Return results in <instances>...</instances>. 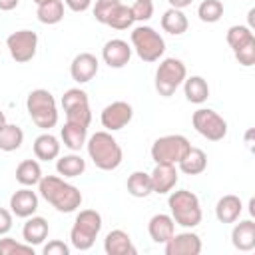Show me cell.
Here are the masks:
<instances>
[{"label":"cell","instance_id":"1","mask_svg":"<svg viewBox=\"0 0 255 255\" xmlns=\"http://www.w3.org/2000/svg\"><path fill=\"white\" fill-rule=\"evenodd\" d=\"M38 191L40 195L60 213H72L82 205V191L64 181L58 175H42V179L38 181Z\"/></svg>","mask_w":255,"mask_h":255},{"label":"cell","instance_id":"2","mask_svg":"<svg viewBox=\"0 0 255 255\" xmlns=\"http://www.w3.org/2000/svg\"><path fill=\"white\" fill-rule=\"evenodd\" d=\"M88 155L94 161V165L102 171H112L120 167L124 159V151L118 143V139L110 131H96L86 141Z\"/></svg>","mask_w":255,"mask_h":255},{"label":"cell","instance_id":"3","mask_svg":"<svg viewBox=\"0 0 255 255\" xmlns=\"http://www.w3.org/2000/svg\"><path fill=\"white\" fill-rule=\"evenodd\" d=\"M167 205L171 211V219L175 221V225H181L185 229H193L201 223V203L199 197L187 189H177V191H169L167 197Z\"/></svg>","mask_w":255,"mask_h":255},{"label":"cell","instance_id":"4","mask_svg":"<svg viewBox=\"0 0 255 255\" xmlns=\"http://www.w3.org/2000/svg\"><path fill=\"white\" fill-rule=\"evenodd\" d=\"M26 110H28L32 122L40 129H44V131H50V128H54L58 124V106H56V100L44 88L32 90L28 94V98H26Z\"/></svg>","mask_w":255,"mask_h":255},{"label":"cell","instance_id":"5","mask_svg":"<svg viewBox=\"0 0 255 255\" xmlns=\"http://www.w3.org/2000/svg\"><path fill=\"white\" fill-rule=\"evenodd\" d=\"M100 231H102V215L96 209H82L74 219L70 231V243L78 251H88L92 249Z\"/></svg>","mask_w":255,"mask_h":255},{"label":"cell","instance_id":"6","mask_svg":"<svg viewBox=\"0 0 255 255\" xmlns=\"http://www.w3.org/2000/svg\"><path fill=\"white\" fill-rule=\"evenodd\" d=\"M131 50L143 62H157L165 52V40L151 26H135L131 30Z\"/></svg>","mask_w":255,"mask_h":255},{"label":"cell","instance_id":"7","mask_svg":"<svg viewBox=\"0 0 255 255\" xmlns=\"http://www.w3.org/2000/svg\"><path fill=\"white\" fill-rule=\"evenodd\" d=\"M187 78V68L179 58H165L155 70V90L159 96L169 98Z\"/></svg>","mask_w":255,"mask_h":255},{"label":"cell","instance_id":"8","mask_svg":"<svg viewBox=\"0 0 255 255\" xmlns=\"http://www.w3.org/2000/svg\"><path fill=\"white\" fill-rule=\"evenodd\" d=\"M191 143L185 135L181 133H169V135H161L153 141L151 145V159L155 163H171L177 165L183 155L189 151Z\"/></svg>","mask_w":255,"mask_h":255},{"label":"cell","instance_id":"9","mask_svg":"<svg viewBox=\"0 0 255 255\" xmlns=\"http://www.w3.org/2000/svg\"><path fill=\"white\" fill-rule=\"evenodd\" d=\"M191 124L199 135H203L209 141H221L227 135V122L209 108H199L191 116Z\"/></svg>","mask_w":255,"mask_h":255},{"label":"cell","instance_id":"10","mask_svg":"<svg viewBox=\"0 0 255 255\" xmlns=\"http://www.w3.org/2000/svg\"><path fill=\"white\" fill-rule=\"evenodd\" d=\"M6 48L18 64H26L36 56L38 50V34L32 30H16L6 38Z\"/></svg>","mask_w":255,"mask_h":255},{"label":"cell","instance_id":"11","mask_svg":"<svg viewBox=\"0 0 255 255\" xmlns=\"http://www.w3.org/2000/svg\"><path fill=\"white\" fill-rule=\"evenodd\" d=\"M133 118V108L128 102H112L102 110L100 122L106 128V131H118L122 128H126Z\"/></svg>","mask_w":255,"mask_h":255},{"label":"cell","instance_id":"12","mask_svg":"<svg viewBox=\"0 0 255 255\" xmlns=\"http://www.w3.org/2000/svg\"><path fill=\"white\" fill-rule=\"evenodd\" d=\"M165 255H199L201 253V239L193 231L173 233L167 243H163Z\"/></svg>","mask_w":255,"mask_h":255},{"label":"cell","instance_id":"13","mask_svg":"<svg viewBox=\"0 0 255 255\" xmlns=\"http://www.w3.org/2000/svg\"><path fill=\"white\" fill-rule=\"evenodd\" d=\"M102 58L110 68H124L131 60V46L122 38L108 40L102 48Z\"/></svg>","mask_w":255,"mask_h":255},{"label":"cell","instance_id":"14","mask_svg":"<svg viewBox=\"0 0 255 255\" xmlns=\"http://www.w3.org/2000/svg\"><path fill=\"white\" fill-rule=\"evenodd\" d=\"M98 66H100V62H98V58L94 54L82 52L70 64V76H72L74 82L86 84V82H90L98 74Z\"/></svg>","mask_w":255,"mask_h":255},{"label":"cell","instance_id":"15","mask_svg":"<svg viewBox=\"0 0 255 255\" xmlns=\"http://www.w3.org/2000/svg\"><path fill=\"white\" fill-rule=\"evenodd\" d=\"M149 177H151V189H153V193H159V195L169 193L175 187L177 179H179L177 169L171 163H155V167L149 173Z\"/></svg>","mask_w":255,"mask_h":255},{"label":"cell","instance_id":"16","mask_svg":"<svg viewBox=\"0 0 255 255\" xmlns=\"http://www.w3.org/2000/svg\"><path fill=\"white\" fill-rule=\"evenodd\" d=\"M36 209H38V195H36V191H32L30 187H22V189L12 193V197H10V211H12V215L26 219V217L34 215Z\"/></svg>","mask_w":255,"mask_h":255},{"label":"cell","instance_id":"17","mask_svg":"<svg viewBox=\"0 0 255 255\" xmlns=\"http://www.w3.org/2000/svg\"><path fill=\"white\" fill-rule=\"evenodd\" d=\"M147 231H149V237H151L153 243H161L163 245L175 233V221L171 219V215L155 213L147 223Z\"/></svg>","mask_w":255,"mask_h":255},{"label":"cell","instance_id":"18","mask_svg":"<svg viewBox=\"0 0 255 255\" xmlns=\"http://www.w3.org/2000/svg\"><path fill=\"white\" fill-rule=\"evenodd\" d=\"M48 233H50V227H48V221L44 217H40V215L26 217V223L22 227V237H24V241L28 245H32V247L34 245H42L46 241Z\"/></svg>","mask_w":255,"mask_h":255},{"label":"cell","instance_id":"19","mask_svg":"<svg viewBox=\"0 0 255 255\" xmlns=\"http://www.w3.org/2000/svg\"><path fill=\"white\" fill-rule=\"evenodd\" d=\"M104 251L108 255H135V247L131 245L129 235L124 229H114L104 239Z\"/></svg>","mask_w":255,"mask_h":255},{"label":"cell","instance_id":"20","mask_svg":"<svg viewBox=\"0 0 255 255\" xmlns=\"http://www.w3.org/2000/svg\"><path fill=\"white\" fill-rule=\"evenodd\" d=\"M243 211V203L237 195H223L215 205V217L219 223H235Z\"/></svg>","mask_w":255,"mask_h":255},{"label":"cell","instance_id":"21","mask_svg":"<svg viewBox=\"0 0 255 255\" xmlns=\"http://www.w3.org/2000/svg\"><path fill=\"white\" fill-rule=\"evenodd\" d=\"M231 243L239 251H251L255 249V223L253 219L239 221L231 231Z\"/></svg>","mask_w":255,"mask_h":255},{"label":"cell","instance_id":"22","mask_svg":"<svg viewBox=\"0 0 255 255\" xmlns=\"http://www.w3.org/2000/svg\"><path fill=\"white\" fill-rule=\"evenodd\" d=\"M60 137L70 151H80L88 141V128L74 122H66L60 129Z\"/></svg>","mask_w":255,"mask_h":255},{"label":"cell","instance_id":"23","mask_svg":"<svg viewBox=\"0 0 255 255\" xmlns=\"http://www.w3.org/2000/svg\"><path fill=\"white\" fill-rule=\"evenodd\" d=\"M34 155L36 159H42V161H50V159H56L60 155V141L56 135H52L50 131H44L40 133L36 139H34Z\"/></svg>","mask_w":255,"mask_h":255},{"label":"cell","instance_id":"24","mask_svg":"<svg viewBox=\"0 0 255 255\" xmlns=\"http://www.w3.org/2000/svg\"><path fill=\"white\" fill-rule=\"evenodd\" d=\"M177 165L185 175H199L207 167V155L199 147H189V151L183 155V159Z\"/></svg>","mask_w":255,"mask_h":255},{"label":"cell","instance_id":"25","mask_svg":"<svg viewBox=\"0 0 255 255\" xmlns=\"http://www.w3.org/2000/svg\"><path fill=\"white\" fill-rule=\"evenodd\" d=\"M161 28H163V32H167L171 36H181L183 32H187L189 22H187V16L183 14V10L169 8L161 16Z\"/></svg>","mask_w":255,"mask_h":255},{"label":"cell","instance_id":"26","mask_svg":"<svg viewBox=\"0 0 255 255\" xmlns=\"http://www.w3.org/2000/svg\"><path fill=\"white\" fill-rule=\"evenodd\" d=\"M183 94L191 104H203L209 98V84L201 76H189L183 80Z\"/></svg>","mask_w":255,"mask_h":255},{"label":"cell","instance_id":"27","mask_svg":"<svg viewBox=\"0 0 255 255\" xmlns=\"http://www.w3.org/2000/svg\"><path fill=\"white\" fill-rule=\"evenodd\" d=\"M42 179V167L36 159H24L18 163L16 167V181L24 187H32L38 185V181Z\"/></svg>","mask_w":255,"mask_h":255},{"label":"cell","instance_id":"28","mask_svg":"<svg viewBox=\"0 0 255 255\" xmlns=\"http://www.w3.org/2000/svg\"><path fill=\"white\" fill-rule=\"evenodd\" d=\"M56 171L64 177H80L86 171V159L78 153H68L62 155L56 161Z\"/></svg>","mask_w":255,"mask_h":255},{"label":"cell","instance_id":"29","mask_svg":"<svg viewBox=\"0 0 255 255\" xmlns=\"http://www.w3.org/2000/svg\"><path fill=\"white\" fill-rule=\"evenodd\" d=\"M24 141V131L16 124H4L0 128V149L2 151H16Z\"/></svg>","mask_w":255,"mask_h":255},{"label":"cell","instance_id":"30","mask_svg":"<svg viewBox=\"0 0 255 255\" xmlns=\"http://www.w3.org/2000/svg\"><path fill=\"white\" fill-rule=\"evenodd\" d=\"M133 22H135V20H133L131 8L126 6V4H122V2H118V4L112 8V12H110V16H108V20H106V26H112L114 30H128Z\"/></svg>","mask_w":255,"mask_h":255},{"label":"cell","instance_id":"31","mask_svg":"<svg viewBox=\"0 0 255 255\" xmlns=\"http://www.w3.org/2000/svg\"><path fill=\"white\" fill-rule=\"evenodd\" d=\"M36 16H38V20H40L42 24H48V26L58 24V22H62V18H64V2H62V0L44 2V4L38 6Z\"/></svg>","mask_w":255,"mask_h":255},{"label":"cell","instance_id":"32","mask_svg":"<svg viewBox=\"0 0 255 255\" xmlns=\"http://www.w3.org/2000/svg\"><path fill=\"white\" fill-rule=\"evenodd\" d=\"M128 191L133 197H147L149 193H153L149 173H145V171H133L128 177Z\"/></svg>","mask_w":255,"mask_h":255},{"label":"cell","instance_id":"33","mask_svg":"<svg viewBox=\"0 0 255 255\" xmlns=\"http://www.w3.org/2000/svg\"><path fill=\"white\" fill-rule=\"evenodd\" d=\"M225 40H227L229 48H231L233 52H237L239 48H243V46L255 42V36H253V32H251L249 26H231V28L227 30Z\"/></svg>","mask_w":255,"mask_h":255},{"label":"cell","instance_id":"34","mask_svg":"<svg viewBox=\"0 0 255 255\" xmlns=\"http://www.w3.org/2000/svg\"><path fill=\"white\" fill-rule=\"evenodd\" d=\"M197 16L201 22H207V24L219 22L223 16V2L221 0H203L197 6Z\"/></svg>","mask_w":255,"mask_h":255},{"label":"cell","instance_id":"35","mask_svg":"<svg viewBox=\"0 0 255 255\" xmlns=\"http://www.w3.org/2000/svg\"><path fill=\"white\" fill-rule=\"evenodd\" d=\"M64 114H66V122H74V124H80V126H86V128L92 122L90 102H84V104H76L72 108H66Z\"/></svg>","mask_w":255,"mask_h":255},{"label":"cell","instance_id":"36","mask_svg":"<svg viewBox=\"0 0 255 255\" xmlns=\"http://www.w3.org/2000/svg\"><path fill=\"white\" fill-rule=\"evenodd\" d=\"M0 255H34V247L28 243H18L12 237L2 235L0 239Z\"/></svg>","mask_w":255,"mask_h":255},{"label":"cell","instance_id":"37","mask_svg":"<svg viewBox=\"0 0 255 255\" xmlns=\"http://www.w3.org/2000/svg\"><path fill=\"white\" fill-rule=\"evenodd\" d=\"M129 8L133 14V20H137V22H147L153 16V2H149V0H135Z\"/></svg>","mask_w":255,"mask_h":255},{"label":"cell","instance_id":"38","mask_svg":"<svg viewBox=\"0 0 255 255\" xmlns=\"http://www.w3.org/2000/svg\"><path fill=\"white\" fill-rule=\"evenodd\" d=\"M84 102H90V100H88V94L84 90H80V88H70L62 96V108L64 110L66 108H72L76 104H84Z\"/></svg>","mask_w":255,"mask_h":255},{"label":"cell","instance_id":"39","mask_svg":"<svg viewBox=\"0 0 255 255\" xmlns=\"http://www.w3.org/2000/svg\"><path fill=\"white\" fill-rule=\"evenodd\" d=\"M118 2H120V0H96V6H94V16H96V20H98L100 24H106V20H108L112 8H114Z\"/></svg>","mask_w":255,"mask_h":255},{"label":"cell","instance_id":"40","mask_svg":"<svg viewBox=\"0 0 255 255\" xmlns=\"http://www.w3.org/2000/svg\"><path fill=\"white\" fill-rule=\"evenodd\" d=\"M233 54H235V60H237L241 66H245V68L253 66V64H255V42H251V44L239 48V50L233 52Z\"/></svg>","mask_w":255,"mask_h":255},{"label":"cell","instance_id":"41","mask_svg":"<svg viewBox=\"0 0 255 255\" xmlns=\"http://www.w3.org/2000/svg\"><path fill=\"white\" fill-rule=\"evenodd\" d=\"M42 253L44 255H70V247L64 241L54 239V241H48V245H44Z\"/></svg>","mask_w":255,"mask_h":255},{"label":"cell","instance_id":"42","mask_svg":"<svg viewBox=\"0 0 255 255\" xmlns=\"http://www.w3.org/2000/svg\"><path fill=\"white\" fill-rule=\"evenodd\" d=\"M12 229V211L0 207V237Z\"/></svg>","mask_w":255,"mask_h":255},{"label":"cell","instance_id":"43","mask_svg":"<svg viewBox=\"0 0 255 255\" xmlns=\"http://www.w3.org/2000/svg\"><path fill=\"white\" fill-rule=\"evenodd\" d=\"M64 4L72 10V12H86L92 6V0H64Z\"/></svg>","mask_w":255,"mask_h":255},{"label":"cell","instance_id":"44","mask_svg":"<svg viewBox=\"0 0 255 255\" xmlns=\"http://www.w3.org/2000/svg\"><path fill=\"white\" fill-rule=\"evenodd\" d=\"M18 2L20 0H0V10L2 12H10V10H14L18 6Z\"/></svg>","mask_w":255,"mask_h":255},{"label":"cell","instance_id":"45","mask_svg":"<svg viewBox=\"0 0 255 255\" xmlns=\"http://www.w3.org/2000/svg\"><path fill=\"white\" fill-rule=\"evenodd\" d=\"M169 2V6L171 8H177V10H183V8H187L193 0H167Z\"/></svg>","mask_w":255,"mask_h":255},{"label":"cell","instance_id":"46","mask_svg":"<svg viewBox=\"0 0 255 255\" xmlns=\"http://www.w3.org/2000/svg\"><path fill=\"white\" fill-rule=\"evenodd\" d=\"M4 124H6V116H4V112L0 110V128H2Z\"/></svg>","mask_w":255,"mask_h":255},{"label":"cell","instance_id":"47","mask_svg":"<svg viewBox=\"0 0 255 255\" xmlns=\"http://www.w3.org/2000/svg\"><path fill=\"white\" fill-rule=\"evenodd\" d=\"M34 2H36V4L40 6V4H44V2H50V0H34Z\"/></svg>","mask_w":255,"mask_h":255},{"label":"cell","instance_id":"48","mask_svg":"<svg viewBox=\"0 0 255 255\" xmlns=\"http://www.w3.org/2000/svg\"><path fill=\"white\" fill-rule=\"evenodd\" d=\"M149 2H151V0H149Z\"/></svg>","mask_w":255,"mask_h":255}]
</instances>
